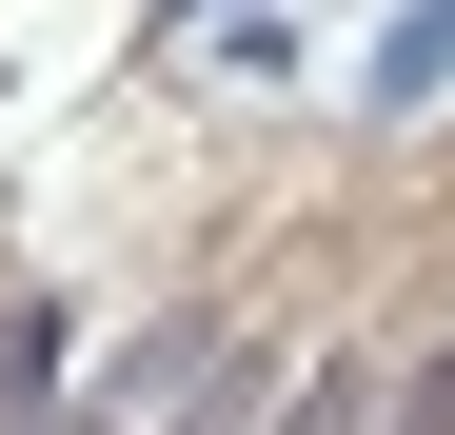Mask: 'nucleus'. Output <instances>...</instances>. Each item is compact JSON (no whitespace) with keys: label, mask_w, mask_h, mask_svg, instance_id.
<instances>
[{"label":"nucleus","mask_w":455,"mask_h":435,"mask_svg":"<svg viewBox=\"0 0 455 435\" xmlns=\"http://www.w3.org/2000/svg\"><path fill=\"white\" fill-rule=\"evenodd\" d=\"M416 435H455V356H435V376H416Z\"/></svg>","instance_id":"f257e3e1"}]
</instances>
